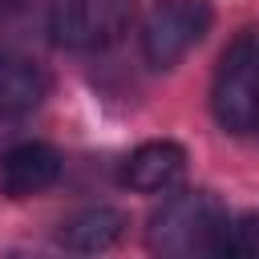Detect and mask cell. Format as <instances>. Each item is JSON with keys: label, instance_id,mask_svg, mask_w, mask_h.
I'll return each mask as SVG.
<instances>
[{"label": "cell", "instance_id": "cell-1", "mask_svg": "<svg viewBox=\"0 0 259 259\" xmlns=\"http://www.w3.org/2000/svg\"><path fill=\"white\" fill-rule=\"evenodd\" d=\"M227 210L210 190H178L170 194L146 227V247L154 255H219Z\"/></svg>", "mask_w": 259, "mask_h": 259}, {"label": "cell", "instance_id": "cell-2", "mask_svg": "<svg viewBox=\"0 0 259 259\" xmlns=\"http://www.w3.org/2000/svg\"><path fill=\"white\" fill-rule=\"evenodd\" d=\"M210 113L227 134L259 130V28H243L223 49L210 81Z\"/></svg>", "mask_w": 259, "mask_h": 259}, {"label": "cell", "instance_id": "cell-3", "mask_svg": "<svg viewBox=\"0 0 259 259\" xmlns=\"http://www.w3.org/2000/svg\"><path fill=\"white\" fill-rule=\"evenodd\" d=\"M134 24V0H53L49 36L69 53H105Z\"/></svg>", "mask_w": 259, "mask_h": 259}, {"label": "cell", "instance_id": "cell-4", "mask_svg": "<svg viewBox=\"0 0 259 259\" xmlns=\"http://www.w3.org/2000/svg\"><path fill=\"white\" fill-rule=\"evenodd\" d=\"M210 28L206 0H158L142 24V57L154 69H174Z\"/></svg>", "mask_w": 259, "mask_h": 259}, {"label": "cell", "instance_id": "cell-5", "mask_svg": "<svg viewBox=\"0 0 259 259\" xmlns=\"http://www.w3.org/2000/svg\"><path fill=\"white\" fill-rule=\"evenodd\" d=\"M61 178V154L45 142H20L0 158V194L32 198Z\"/></svg>", "mask_w": 259, "mask_h": 259}, {"label": "cell", "instance_id": "cell-6", "mask_svg": "<svg viewBox=\"0 0 259 259\" xmlns=\"http://www.w3.org/2000/svg\"><path fill=\"white\" fill-rule=\"evenodd\" d=\"M186 174V150L178 142H142L125 162H121V186L138 190V194H162L170 186H178V178Z\"/></svg>", "mask_w": 259, "mask_h": 259}, {"label": "cell", "instance_id": "cell-7", "mask_svg": "<svg viewBox=\"0 0 259 259\" xmlns=\"http://www.w3.org/2000/svg\"><path fill=\"white\" fill-rule=\"evenodd\" d=\"M130 219L117 210V206H89L81 214H73L69 223H61V247L77 251V255H97V251H109L121 243Z\"/></svg>", "mask_w": 259, "mask_h": 259}, {"label": "cell", "instance_id": "cell-8", "mask_svg": "<svg viewBox=\"0 0 259 259\" xmlns=\"http://www.w3.org/2000/svg\"><path fill=\"white\" fill-rule=\"evenodd\" d=\"M49 93V77L16 57V53H0V117H24L32 113Z\"/></svg>", "mask_w": 259, "mask_h": 259}, {"label": "cell", "instance_id": "cell-9", "mask_svg": "<svg viewBox=\"0 0 259 259\" xmlns=\"http://www.w3.org/2000/svg\"><path fill=\"white\" fill-rule=\"evenodd\" d=\"M255 255H259V210L227 219L219 235V259H255Z\"/></svg>", "mask_w": 259, "mask_h": 259}, {"label": "cell", "instance_id": "cell-10", "mask_svg": "<svg viewBox=\"0 0 259 259\" xmlns=\"http://www.w3.org/2000/svg\"><path fill=\"white\" fill-rule=\"evenodd\" d=\"M24 0H0V16H8V12H16Z\"/></svg>", "mask_w": 259, "mask_h": 259}]
</instances>
